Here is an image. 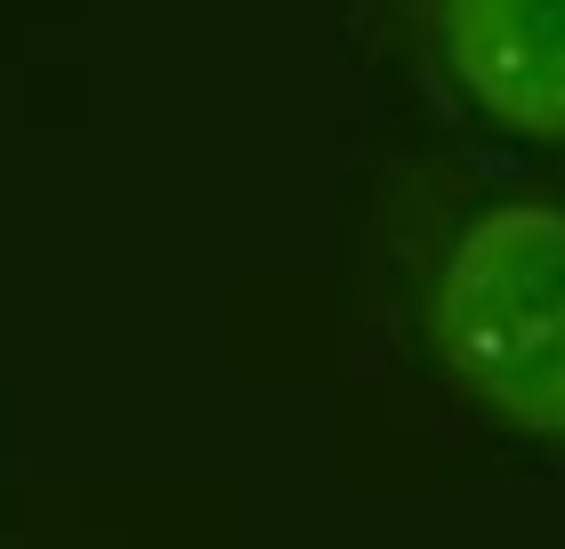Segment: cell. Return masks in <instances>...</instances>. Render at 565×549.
<instances>
[{
  "label": "cell",
  "instance_id": "1",
  "mask_svg": "<svg viewBox=\"0 0 565 549\" xmlns=\"http://www.w3.org/2000/svg\"><path fill=\"white\" fill-rule=\"evenodd\" d=\"M372 267L460 412L565 461V194L460 162L372 178Z\"/></svg>",
  "mask_w": 565,
  "mask_h": 549
},
{
  "label": "cell",
  "instance_id": "2",
  "mask_svg": "<svg viewBox=\"0 0 565 549\" xmlns=\"http://www.w3.org/2000/svg\"><path fill=\"white\" fill-rule=\"evenodd\" d=\"M380 49L493 138L565 154V0H355Z\"/></svg>",
  "mask_w": 565,
  "mask_h": 549
}]
</instances>
